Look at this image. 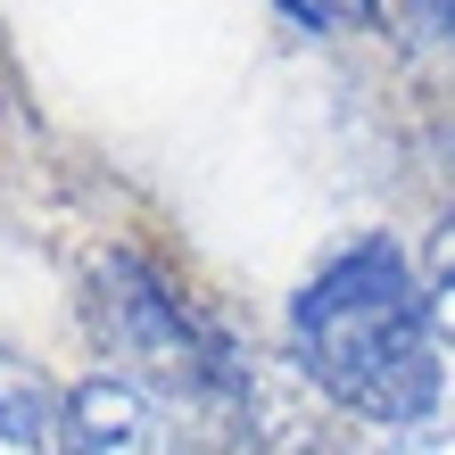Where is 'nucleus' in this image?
Instances as JSON below:
<instances>
[{
	"label": "nucleus",
	"instance_id": "423d86ee",
	"mask_svg": "<svg viewBox=\"0 0 455 455\" xmlns=\"http://www.w3.org/2000/svg\"><path fill=\"white\" fill-rule=\"evenodd\" d=\"M431 323L455 331V216H447L439 240H431Z\"/></svg>",
	"mask_w": 455,
	"mask_h": 455
},
{
	"label": "nucleus",
	"instance_id": "7ed1b4c3",
	"mask_svg": "<svg viewBox=\"0 0 455 455\" xmlns=\"http://www.w3.org/2000/svg\"><path fill=\"white\" fill-rule=\"evenodd\" d=\"M59 455H174V422H166V406H149L141 389L92 372V381L67 389V439H59Z\"/></svg>",
	"mask_w": 455,
	"mask_h": 455
},
{
	"label": "nucleus",
	"instance_id": "39448f33",
	"mask_svg": "<svg viewBox=\"0 0 455 455\" xmlns=\"http://www.w3.org/2000/svg\"><path fill=\"white\" fill-rule=\"evenodd\" d=\"M274 9L299 25V34H356V25L381 17V0H274Z\"/></svg>",
	"mask_w": 455,
	"mask_h": 455
},
{
	"label": "nucleus",
	"instance_id": "f03ea898",
	"mask_svg": "<svg viewBox=\"0 0 455 455\" xmlns=\"http://www.w3.org/2000/svg\"><path fill=\"white\" fill-rule=\"evenodd\" d=\"M84 315H92L100 356H108V381L141 389L149 406L216 414L224 397H240V381H249L240 356H232V339L207 323L149 257H132V249H108L92 265Z\"/></svg>",
	"mask_w": 455,
	"mask_h": 455
},
{
	"label": "nucleus",
	"instance_id": "20e7f679",
	"mask_svg": "<svg viewBox=\"0 0 455 455\" xmlns=\"http://www.w3.org/2000/svg\"><path fill=\"white\" fill-rule=\"evenodd\" d=\"M67 439V389H50L25 356L0 347V455H59Z\"/></svg>",
	"mask_w": 455,
	"mask_h": 455
},
{
	"label": "nucleus",
	"instance_id": "f257e3e1",
	"mask_svg": "<svg viewBox=\"0 0 455 455\" xmlns=\"http://www.w3.org/2000/svg\"><path fill=\"white\" fill-rule=\"evenodd\" d=\"M290 356L364 422H422L439 406V323L389 232H356L290 299Z\"/></svg>",
	"mask_w": 455,
	"mask_h": 455
}]
</instances>
